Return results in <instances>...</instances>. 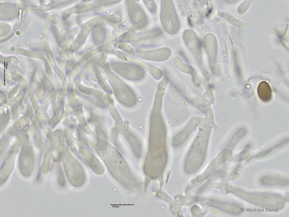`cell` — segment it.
Masks as SVG:
<instances>
[{
  "label": "cell",
  "mask_w": 289,
  "mask_h": 217,
  "mask_svg": "<svg viewBox=\"0 0 289 217\" xmlns=\"http://www.w3.org/2000/svg\"><path fill=\"white\" fill-rule=\"evenodd\" d=\"M123 58L126 61L137 65L147 71L155 79H160L162 75V72L159 68L136 57L123 54Z\"/></svg>",
  "instance_id": "1"
},
{
  "label": "cell",
  "mask_w": 289,
  "mask_h": 217,
  "mask_svg": "<svg viewBox=\"0 0 289 217\" xmlns=\"http://www.w3.org/2000/svg\"><path fill=\"white\" fill-rule=\"evenodd\" d=\"M171 54V50L168 48H163L151 51L136 52L137 55L139 57L158 61L166 60L169 58Z\"/></svg>",
  "instance_id": "2"
},
{
  "label": "cell",
  "mask_w": 289,
  "mask_h": 217,
  "mask_svg": "<svg viewBox=\"0 0 289 217\" xmlns=\"http://www.w3.org/2000/svg\"><path fill=\"white\" fill-rule=\"evenodd\" d=\"M257 93L260 98L264 101H269L271 96V89L268 83L263 81L259 84Z\"/></svg>",
  "instance_id": "3"
},
{
  "label": "cell",
  "mask_w": 289,
  "mask_h": 217,
  "mask_svg": "<svg viewBox=\"0 0 289 217\" xmlns=\"http://www.w3.org/2000/svg\"><path fill=\"white\" fill-rule=\"evenodd\" d=\"M218 14L219 16L227 20L233 25L237 27L244 30L248 28L247 24L228 14L221 12H218Z\"/></svg>",
  "instance_id": "4"
},
{
  "label": "cell",
  "mask_w": 289,
  "mask_h": 217,
  "mask_svg": "<svg viewBox=\"0 0 289 217\" xmlns=\"http://www.w3.org/2000/svg\"><path fill=\"white\" fill-rule=\"evenodd\" d=\"M173 61L177 67L182 72L190 74L193 72V68L184 63L179 57L177 56L174 57Z\"/></svg>",
  "instance_id": "5"
},
{
  "label": "cell",
  "mask_w": 289,
  "mask_h": 217,
  "mask_svg": "<svg viewBox=\"0 0 289 217\" xmlns=\"http://www.w3.org/2000/svg\"><path fill=\"white\" fill-rule=\"evenodd\" d=\"M150 21L149 19H147L141 22L137 23L130 27L129 30L134 32L145 28L150 24Z\"/></svg>",
  "instance_id": "6"
},
{
  "label": "cell",
  "mask_w": 289,
  "mask_h": 217,
  "mask_svg": "<svg viewBox=\"0 0 289 217\" xmlns=\"http://www.w3.org/2000/svg\"><path fill=\"white\" fill-rule=\"evenodd\" d=\"M252 0H244L238 7V11L240 14H243L249 8Z\"/></svg>",
  "instance_id": "7"
},
{
  "label": "cell",
  "mask_w": 289,
  "mask_h": 217,
  "mask_svg": "<svg viewBox=\"0 0 289 217\" xmlns=\"http://www.w3.org/2000/svg\"><path fill=\"white\" fill-rule=\"evenodd\" d=\"M157 30H154L153 31H149V32H144V33H143L142 34H140L138 35L136 37H135V39H142L143 38H147L149 37H152V36H156V34L158 35V34H160L161 32H158V31L156 32Z\"/></svg>",
  "instance_id": "8"
},
{
  "label": "cell",
  "mask_w": 289,
  "mask_h": 217,
  "mask_svg": "<svg viewBox=\"0 0 289 217\" xmlns=\"http://www.w3.org/2000/svg\"><path fill=\"white\" fill-rule=\"evenodd\" d=\"M120 44V48L126 53L131 55L135 54L134 49L127 44L123 42Z\"/></svg>",
  "instance_id": "9"
},
{
  "label": "cell",
  "mask_w": 289,
  "mask_h": 217,
  "mask_svg": "<svg viewBox=\"0 0 289 217\" xmlns=\"http://www.w3.org/2000/svg\"><path fill=\"white\" fill-rule=\"evenodd\" d=\"M134 32L129 30L122 36V39L126 42H131L135 39Z\"/></svg>",
  "instance_id": "10"
},
{
  "label": "cell",
  "mask_w": 289,
  "mask_h": 217,
  "mask_svg": "<svg viewBox=\"0 0 289 217\" xmlns=\"http://www.w3.org/2000/svg\"><path fill=\"white\" fill-rule=\"evenodd\" d=\"M144 3L148 9L152 13H155L156 9L155 4L152 0L144 1Z\"/></svg>",
  "instance_id": "11"
},
{
  "label": "cell",
  "mask_w": 289,
  "mask_h": 217,
  "mask_svg": "<svg viewBox=\"0 0 289 217\" xmlns=\"http://www.w3.org/2000/svg\"><path fill=\"white\" fill-rule=\"evenodd\" d=\"M250 153L247 150H244L241 152L238 155L237 159L239 161H242L247 159L249 157Z\"/></svg>",
  "instance_id": "12"
}]
</instances>
